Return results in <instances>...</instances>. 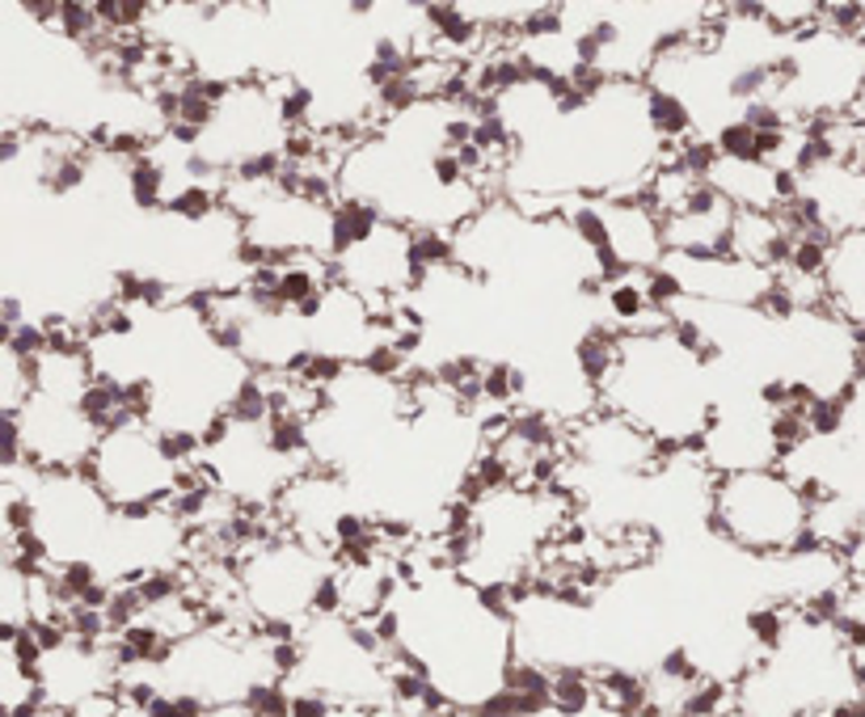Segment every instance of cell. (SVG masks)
I'll list each match as a JSON object with an SVG mask.
<instances>
[{
	"mask_svg": "<svg viewBox=\"0 0 865 717\" xmlns=\"http://www.w3.org/2000/svg\"><path fill=\"white\" fill-rule=\"evenodd\" d=\"M706 523L713 536L765 561L810 540V498L781 469L731 473L709 494Z\"/></svg>",
	"mask_w": 865,
	"mask_h": 717,
	"instance_id": "6da1fadb",
	"label": "cell"
},
{
	"mask_svg": "<svg viewBox=\"0 0 865 717\" xmlns=\"http://www.w3.org/2000/svg\"><path fill=\"white\" fill-rule=\"evenodd\" d=\"M325 574L329 566L321 561V554H313V545L275 540V545H262L257 557L241 566V587L257 620L296 624L300 612H313V595Z\"/></svg>",
	"mask_w": 865,
	"mask_h": 717,
	"instance_id": "7a4b0ae2",
	"label": "cell"
},
{
	"mask_svg": "<svg viewBox=\"0 0 865 717\" xmlns=\"http://www.w3.org/2000/svg\"><path fill=\"white\" fill-rule=\"evenodd\" d=\"M824 304L849 329L865 333V229L832 236L824 266Z\"/></svg>",
	"mask_w": 865,
	"mask_h": 717,
	"instance_id": "3957f363",
	"label": "cell"
},
{
	"mask_svg": "<svg viewBox=\"0 0 865 717\" xmlns=\"http://www.w3.org/2000/svg\"><path fill=\"white\" fill-rule=\"evenodd\" d=\"M570 363H575L578 376H582L591 389H609L616 367H621V333H612V329H604V326L587 329L575 342Z\"/></svg>",
	"mask_w": 865,
	"mask_h": 717,
	"instance_id": "277c9868",
	"label": "cell"
},
{
	"mask_svg": "<svg viewBox=\"0 0 865 717\" xmlns=\"http://www.w3.org/2000/svg\"><path fill=\"white\" fill-rule=\"evenodd\" d=\"M646 123L654 131V139L668 148H680V139H693V127H697V114H693V106L672 94V89H663V85H650L646 89Z\"/></svg>",
	"mask_w": 865,
	"mask_h": 717,
	"instance_id": "5b68a950",
	"label": "cell"
},
{
	"mask_svg": "<svg viewBox=\"0 0 865 717\" xmlns=\"http://www.w3.org/2000/svg\"><path fill=\"white\" fill-rule=\"evenodd\" d=\"M128 191H131V203L140 207V211H165V203H169V165H160L153 153L148 157H140V161L128 165Z\"/></svg>",
	"mask_w": 865,
	"mask_h": 717,
	"instance_id": "8992f818",
	"label": "cell"
},
{
	"mask_svg": "<svg viewBox=\"0 0 865 717\" xmlns=\"http://www.w3.org/2000/svg\"><path fill=\"white\" fill-rule=\"evenodd\" d=\"M216 211H220V186H199V182L178 186V191L169 195V203H165V216H173V220H182V224H194V229L212 224Z\"/></svg>",
	"mask_w": 865,
	"mask_h": 717,
	"instance_id": "52a82bcc",
	"label": "cell"
},
{
	"mask_svg": "<svg viewBox=\"0 0 865 717\" xmlns=\"http://www.w3.org/2000/svg\"><path fill=\"white\" fill-rule=\"evenodd\" d=\"M756 139H760V131L747 127L743 119H726V123L718 127V135H713L722 161H760V157H756Z\"/></svg>",
	"mask_w": 865,
	"mask_h": 717,
	"instance_id": "ba28073f",
	"label": "cell"
},
{
	"mask_svg": "<svg viewBox=\"0 0 865 717\" xmlns=\"http://www.w3.org/2000/svg\"><path fill=\"white\" fill-rule=\"evenodd\" d=\"M47 351H51V347H47V329L43 326L22 321V326L13 329V342H9V355L13 358H43Z\"/></svg>",
	"mask_w": 865,
	"mask_h": 717,
	"instance_id": "9c48e42d",
	"label": "cell"
},
{
	"mask_svg": "<svg viewBox=\"0 0 865 717\" xmlns=\"http://www.w3.org/2000/svg\"><path fill=\"white\" fill-rule=\"evenodd\" d=\"M844 570H849V587H865V527L857 540L844 549Z\"/></svg>",
	"mask_w": 865,
	"mask_h": 717,
	"instance_id": "30bf717a",
	"label": "cell"
},
{
	"mask_svg": "<svg viewBox=\"0 0 865 717\" xmlns=\"http://www.w3.org/2000/svg\"><path fill=\"white\" fill-rule=\"evenodd\" d=\"M840 617L857 620L865 629V587H849L844 591V599H840Z\"/></svg>",
	"mask_w": 865,
	"mask_h": 717,
	"instance_id": "8fae6325",
	"label": "cell"
},
{
	"mask_svg": "<svg viewBox=\"0 0 865 717\" xmlns=\"http://www.w3.org/2000/svg\"><path fill=\"white\" fill-rule=\"evenodd\" d=\"M22 157V135L17 131H0V161H17Z\"/></svg>",
	"mask_w": 865,
	"mask_h": 717,
	"instance_id": "7c38bea8",
	"label": "cell"
}]
</instances>
